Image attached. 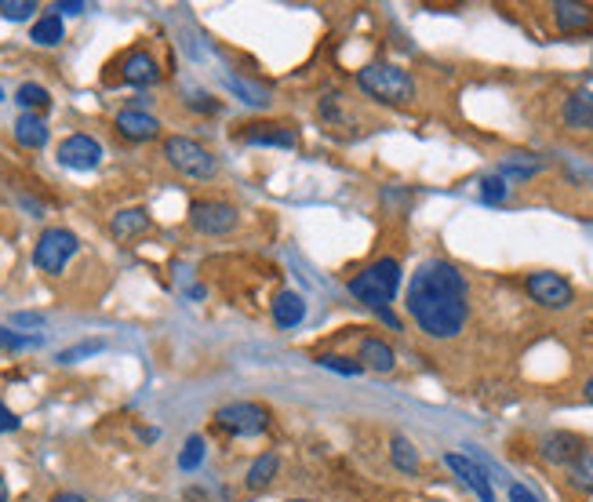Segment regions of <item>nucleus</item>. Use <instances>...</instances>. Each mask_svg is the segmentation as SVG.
<instances>
[{
    "label": "nucleus",
    "instance_id": "obj_3",
    "mask_svg": "<svg viewBox=\"0 0 593 502\" xmlns=\"http://www.w3.org/2000/svg\"><path fill=\"white\" fill-rule=\"evenodd\" d=\"M357 88L368 99L382 102V106H408L415 99V81L412 73L393 66V62H372L357 73Z\"/></svg>",
    "mask_w": 593,
    "mask_h": 502
},
{
    "label": "nucleus",
    "instance_id": "obj_27",
    "mask_svg": "<svg viewBox=\"0 0 593 502\" xmlns=\"http://www.w3.org/2000/svg\"><path fill=\"white\" fill-rule=\"evenodd\" d=\"M568 470H572V484L579 492H593V448H583V455Z\"/></svg>",
    "mask_w": 593,
    "mask_h": 502
},
{
    "label": "nucleus",
    "instance_id": "obj_11",
    "mask_svg": "<svg viewBox=\"0 0 593 502\" xmlns=\"http://www.w3.org/2000/svg\"><path fill=\"white\" fill-rule=\"evenodd\" d=\"M113 124H117V131H121L128 142H150L161 135V121L146 110H121Z\"/></svg>",
    "mask_w": 593,
    "mask_h": 502
},
{
    "label": "nucleus",
    "instance_id": "obj_26",
    "mask_svg": "<svg viewBox=\"0 0 593 502\" xmlns=\"http://www.w3.org/2000/svg\"><path fill=\"white\" fill-rule=\"evenodd\" d=\"M15 102H19L26 113H41L51 106V95H48V88H41V84H22V88L15 91Z\"/></svg>",
    "mask_w": 593,
    "mask_h": 502
},
{
    "label": "nucleus",
    "instance_id": "obj_17",
    "mask_svg": "<svg viewBox=\"0 0 593 502\" xmlns=\"http://www.w3.org/2000/svg\"><path fill=\"white\" fill-rule=\"evenodd\" d=\"M553 19H557V26H561L564 33H579L593 22V8L572 4V0H557V4H553Z\"/></svg>",
    "mask_w": 593,
    "mask_h": 502
},
{
    "label": "nucleus",
    "instance_id": "obj_7",
    "mask_svg": "<svg viewBox=\"0 0 593 502\" xmlns=\"http://www.w3.org/2000/svg\"><path fill=\"white\" fill-rule=\"evenodd\" d=\"M524 288H528V295H532L539 306H546V310H568V306L575 302V288L564 281L561 273H553V270L528 273Z\"/></svg>",
    "mask_w": 593,
    "mask_h": 502
},
{
    "label": "nucleus",
    "instance_id": "obj_37",
    "mask_svg": "<svg viewBox=\"0 0 593 502\" xmlns=\"http://www.w3.org/2000/svg\"><path fill=\"white\" fill-rule=\"evenodd\" d=\"M81 11H84L81 0H62V4H55V15H59V19L62 15H81Z\"/></svg>",
    "mask_w": 593,
    "mask_h": 502
},
{
    "label": "nucleus",
    "instance_id": "obj_12",
    "mask_svg": "<svg viewBox=\"0 0 593 502\" xmlns=\"http://www.w3.org/2000/svg\"><path fill=\"white\" fill-rule=\"evenodd\" d=\"M121 77H124V84L146 88V84L161 81V66H157V59H153L150 51H131L128 59H124V66H121Z\"/></svg>",
    "mask_w": 593,
    "mask_h": 502
},
{
    "label": "nucleus",
    "instance_id": "obj_20",
    "mask_svg": "<svg viewBox=\"0 0 593 502\" xmlns=\"http://www.w3.org/2000/svg\"><path fill=\"white\" fill-rule=\"evenodd\" d=\"M543 171V161L535 157V153H506L503 164H499V175L503 179H532V175H539Z\"/></svg>",
    "mask_w": 593,
    "mask_h": 502
},
{
    "label": "nucleus",
    "instance_id": "obj_13",
    "mask_svg": "<svg viewBox=\"0 0 593 502\" xmlns=\"http://www.w3.org/2000/svg\"><path fill=\"white\" fill-rule=\"evenodd\" d=\"M583 448V437H575V433H550L543 441V459L557 462V466H572L583 455Z\"/></svg>",
    "mask_w": 593,
    "mask_h": 502
},
{
    "label": "nucleus",
    "instance_id": "obj_21",
    "mask_svg": "<svg viewBox=\"0 0 593 502\" xmlns=\"http://www.w3.org/2000/svg\"><path fill=\"white\" fill-rule=\"evenodd\" d=\"M302 317H306V302H302V295L281 292L277 299H273V321L281 324V328H295V324H302Z\"/></svg>",
    "mask_w": 593,
    "mask_h": 502
},
{
    "label": "nucleus",
    "instance_id": "obj_14",
    "mask_svg": "<svg viewBox=\"0 0 593 502\" xmlns=\"http://www.w3.org/2000/svg\"><path fill=\"white\" fill-rule=\"evenodd\" d=\"M146 230H150V215H146V208H124V211H117L110 222V233L117 237V241H135V237H142Z\"/></svg>",
    "mask_w": 593,
    "mask_h": 502
},
{
    "label": "nucleus",
    "instance_id": "obj_41",
    "mask_svg": "<svg viewBox=\"0 0 593 502\" xmlns=\"http://www.w3.org/2000/svg\"><path fill=\"white\" fill-rule=\"evenodd\" d=\"M292 502H313V499H292Z\"/></svg>",
    "mask_w": 593,
    "mask_h": 502
},
{
    "label": "nucleus",
    "instance_id": "obj_32",
    "mask_svg": "<svg viewBox=\"0 0 593 502\" xmlns=\"http://www.w3.org/2000/svg\"><path fill=\"white\" fill-rule=\"evenodd\" d=\"M102 346H106L102 339H88V342H81V346H70V350L59 353V364H73V361H81V357H91V353H99Z\"/></svg>",
    "mask_w": 593,
    "mask_h": 502
},
{
    "label": "nucleus",
    "instance_id": "obj_1",
    "mask_svg": "<svg viewBox=\"0 0 593 502\" xmlns=\"http://www.w3.org/2000/svg\"><path fill=\"white\" fill-rule=\"evenodd\" d=\"M408 313L430 339H455L470 317V284L455 262L430 259L412 273Z\"/></svg>",
    "mask_w": 593,
    "mask_h": 502
},
{
    "label": "nucleus",
    "instance_id": "obj_15",
    "mask_svg": "<svg viewBox=\"0 0 593 502\" xmlns=\"http://www.w3.org/2000/svg\"><path fill=\"white\" fill-rule=\"evenodd\" d=\"M564 124L575 131H593V91H575L561 110Z\"/></svg>",
    "mask_w": 593,
    "mask_h": 502
},
{
    "label": "nucleus",
    "instance_id": "obj_16",
    "mask_svg": "<svg viewBox=\"0 0 593 502\" xmlns=\"http://www.w3.org/2000/svg\"><path fill=\"white\" fill-rule=\"evenodd\" d=\"M244 142H252V146H277V150H292L295 146V131L284 128V124H252V128L244 131Z\"/></svg>",
    "mask_w": 593,
    "mask_h": 502
},
{
    "label": "nucleus",
    "instance_id": "obj_18",
    "mask_svg": "<svg viewBox=\"0 0 593 502\" xmlns=\"http://www.w3.org/2000/svg\"><path fill=\"white\" fill-rule=\"evenodd\" d=\"M393 364H397V357H393L390 342L382 339H364L361 342V368H368V372H393Z\"/></svg>",
    "mask_w": 593,
    "mask_h": 502
},
{
    "label": "nucleus",
    "instance_id": "obj_2",
    "mask_svg": "<svg viewBox=\"0 0 593 502\" xmlns=\"http://www.w3.org/2000/svg\"><path fill=\"white\" fill-rule=\"evenodd\" d=\"M397 288H401V262L397 259H379L372 262L364 273H357L350 281V295L357 302H364L368 310H375L390 328H401V321L390 313V302L397 299Z\"/></svg>",
    "mask_w": 593,
    "mask_h": 502
},
{
    "label": "nucleus",
    "instance_id": "obj_8",
    "mask_svg": "<svg viewBox=\"0 0 593 502\" xmlns=\"http://www.w3.org/2000/svg\"><path fill=\"white\" fill-rule=\"evenodd\" d=\"M190 226L197 233H208V237H222L237 226V208L222 201H197L190 208Z\"/></svg>",
    "mask_w": 593,
    "mask_h": 502
},
{
    "label": "nucleus",
    "instance_id": "obj_28",
    "mask_svg": "<svg viewBox=\"0 0 593 502\" xmlns=\"http://www.w3.org/2000/svg\"><path fill=\"white\" fill-rule=\"evenodd\" d=\"M41 335H19L11 332V328H0V350H33V346H41Z\"/></svg>",
    "mask_w": 593,
    "mask_h": 502
},
{
    "label": "nucleus",
    "instance_id": "obj_25",
    "mask_svg": "<svg viewBox=\"0 0 593 502\" xmlns=\"http://www.w3.org/2000/svg\"><path fill=\"white\" fill-rule=\"evenodd\" d=\"M390 455H393V466L401 473H419V452H415V444L408 441V437H393Z\"/></svg>",
    "mask_w": 593,
    "mask_h": 502
},
{
    "label": "nucleus",
    "instance_id": "obj_9",
    "mask_svg": "<svg viewBox=\"0 0 593 502\" xmlns=\"http://www.w3.org/2000/svg\"><path fill=\"white\" fill-rule=\"evenodd\" d=\"M444 466H448V470H452L481 502H495L492 477H488V470H484L477 459H470V455H463V452H448L444 455Z\"/></svg>",
    "mask_w": 593,
    "mask_h": 502
},
{
    "label": "nucleus",
    "instance_id": "obj_5",
    "mask_svg": "<svg viewBox=\"0 0 593 502\" xmlns=\"http://www.w3.org/2000/svg\"><path fill=\"white\" fill-rule=\"evenodd\" d=\"M215 426L222 433H230V437H259L270 426V412L252 401H233L215 412Z\"/></svg>",
    "mask_w": 593,
    "mask_h": 502
},
{
    "label": "nucleus",
    "instance_id": "obj_29",
    "mask_svg": "<svg viewBox=\"0 0 593 502\" xmlns=\"http://www.w3.org/2000/svg\"><path fill=\"white\" fill-rule=\"evenodd\" d=\"M201 462H204V437H186L182 455H179V466L182 470H197Z\"/></svg>",
    "mask_w": 593,
    "mask_h": 502
},
{
    "label": "nucleus",
    "instance_id": "obj_40",
    "mask_svg": "<svg viewBox=\"0 0 593 502\" xmlns=\"http://www.w3.org/2000/svg\"><path fill=\"white\" fill-rule=\"evenodd\" d=\"M583 393H586V401H593V379H590V382H586V386H583Z\"/></svg>",
    "mask_w": 593,
    "mask_h": 502
},
{
    "label": "nucleus",
    "instance_id": "obj_34",
    "mask_svg": "<svg viewBox=\"0 0 593 502\" xmlns=\"http://www.w3.org/2000/svg\"><path fill=\"white\" fill-rule=\"evenodd\" d=\"M22 426V419L15 412H11L8 404H0V433H11V430H19Z\"/></svg>",
    "mask_w": 593,
    "mask_h": 502
},
{
    "label": "nucleus",
    "instance_id": "obj_35",
    "mask_svg": "<svg viewBox=\"0 0 593 502\" xmlns=\"http://www.w3.org/2000/svg\"><path fill=\"white\" fill-rule=\"evenodd\" d=\"M510 502H543L528 484H510Z\"/></svg>",
    "mask_w": 593,
    "mask_h": 502
},
{
    "label": "nucleus",
    "instance_id": "obj_39",
    "mask_svg": "<svg viewBox=\"0 0 593 502\" xmlns=\"http://www.w3.org/2000/svg\"><path fill=\"white\" fill-rule=\"evenodd\" d=\"M0 502H8V481L0 477Z\"/></svg>",
    "mask_w": 593,
    "mask_h": 502
},
{
    "label": "nucleus",
    "instance_id": "obj_30",
    "mask_svg": "<svg viewBox=\"0 0 593 502\" xmlns=\"http://www.w3.org/2000/svg\"><path fill=\"white\" fill-rule=\"evenodd\" d=\"M317 364L321 368H328V372H339V375H361V361H350V357H335V353H321L317 357Z\"/></svg>",
    "mask_w": 593,
    "mask_h": 502
},
{
    "label": "nucleus",
    "instance_id": "obj_6",
    "mask_svg": "<svg viewBox=\"0 0 593 502\" xmlns=\"http://www.w3.org/2000/svg\"><path fill=\"white\" fill-rule=\"evenodd\" d=\"M77 248H81L77 233L62 230V226H51V230L41 233V241L33 248V262H37V270H44V273H62L66 262L77 255Z\"/></svg>",
    "mask_w": 593,
    "mask_h": 502
},
{
    "label": "nucleus",
    "instance_id": "obj_4",
    "mask_svg": "<svg viewBox=\"0 0 593 502\" xmlns=\"http://www.w3.org/2000/svg\"><path fill=\"white\" fill-rule=\"evenodd\" d=\"M164 157L186 179H212L215 171H219V161L212 157V150H204L201 142L186 139V135H171L164 142Z\"/></svg>",
    "mask_w": 593,
    "mask_h": 502
},
{
    "label": "nucleus",
    "instance_id": "obj_33",
    "mask_svg": "<svg viewBox=\"0 0 593 502\" xmlns=\"http://www.w3.org/2000/svg\"><path fill=\"white\" fill-rule=\"evenodd\" d=\"M481 197L488 204H499L506 197V179L503 175H488V179L481 182Z\"/></svg>",
    "mask_w": 593,
    "mask_h": 502
},
{
    "label": "nucleus",
    "instance_id": "obj_36",
    "mask_svg": "<svg viewBox=\"0 0 593 502\" xmlns=\"http://www.w3.org/2000/svg\"><path fill=\"white\" fill-rule=\"evenodd\" d=\"M11 324H19V328H41L44 317H41V313H15V317H11Z\"/></svg>",
    "mask_w": 593,
    "mask_h": 502
},
{
    "label": "nucleus",
    "instance_id": "obj_19",
    "mask_svg": "<svg viewBox=\"0 0 593 502\" xmlns=\"http://www.w3.org/2000/svg\"><path fill=\"white\" fill-rule=\"evenodd\" d=\"M15 139L26 150H41V146H48V124L37 113H22L19 121H15Z\"/></svg>",
    "mask_w": 593,
    "mask_h": 502
},
{
    "label": "nucleus",
    "instance_id": "obj_23",
    "mask_svg": "<svg viewBox=\"0 0 593 502\" xmlns=\"http://www.w3.org/2000/svg\"><path fill=\"white\" fill-rule=\"evenodd\" d=\"M33 44H41V48H55V44L62 41V19L51 11V15H44V19L33 22Z\"/></svg>",
    "mask_w": 593,
    "mask_h": 502
},
{
    "label": "nucleus",
    "instance_id": "obj_31",
    "mask_svg": "<svg viewBox=\"0 0 593 502\" xmlns=\"http://www.w3.org/2000/svg\"><path fill=\"white\" fill-rule=\"evenodd\" d=\"M37 11V4L33 0H0V15L11 22H26Z\"/></svg>",
    "mask_w": 593,
    "mask_h": 502
},
{
    "label": "nucleus",
    "instance_id": "obj_38",
    "mask_svg": "<svg viewBox=\"0 0 593 502\" xmlns=\"http://www.w3.org/2000/svg\"><path fill=\"white\" fill-rule=\"evenodd\" d=\"M51 502H88V499H84V495H77V492H59Z\"/></svg>",
    "mask_w": 593,
    "mask_h": 502
},
{
    "label": "nucleus",
    "instance_id": "obj_24",
    "mask_svg": "<svg viewBox=\"0 0 593 502\" xmlns=\"http://www.w3.org/2000/svg\"><path fill=\"white\" fill-rule=\"evenodd\" d=\"M226 88H230L233 95H241V102H248V106H259V110L270 106V91L259 88V84H248V81H241V77H226Z\"/></svg>",
    "mask_w": 593,
    "mask_h": 502
},
{
    "label": "nucleus",
    "instance_id": "obj_42",
    "mask_svg": "<svg viewBox=\"0 0 593 502\" xmlns=\"http://www.w3.org/2000/svg\"><path fill=\"white\" fill-rule=\"evenodd\" d=\"M0 102H4V91H0Z\"/></svg>",
    "mask_w": 593,
    "mask_h": 502
},
{
    "label": "nucleus",
    "instance_id": "obj_22",
    "mask_svg": "<svg viewBox=\"0 0 593 502\" xmlns=\"http://www.w3.org/2000/svg\"><path fill=\"white\" fill-rule=\"evenodd\" d=\"M277 470H281V459H277L273 452H266V455H259V459L252 462V470H248L244 484H248L252 492H262V488H270V484H273Z\"/></svg>",
    "mask_w": 593,
    "mask_h": 502
},
{
    "label": "nucleus",
    "instance_id": "obj_10",
    "mask_svg": "<svg viewBox=\"0 0 593 502\" xmlns=\"http://www.w3.org/2000/svg\"><path fill=\"white\" fill-rule=\"evenodd\" d=\"M102 161V146L91 135H70V139L59 142V164L73 171H91L99 168Z\"/></svg>",
    "mask_w": 593,
    "mask_h": 502
}]
</instances>
